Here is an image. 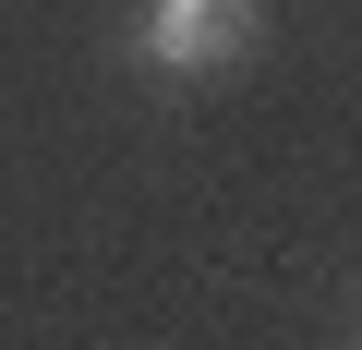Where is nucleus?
Segmentation results:
<instances>
[{
    "label": "nucleus",
    "instance_id": "f257e3e1",
    "mask_svg": "<svg viewBox=\"0 0 362 350\" xmlns=\"http://www.w3.org/2000/svg\"><path fill=\"white\" fill-rule=\"evenodd\" d=\"M254 37H266V0H145V13H133V61L169 73V85L230 73Z\"/></svg>",
    "mask_w": 362,
    "mask_h": 350
}]
</instances>
